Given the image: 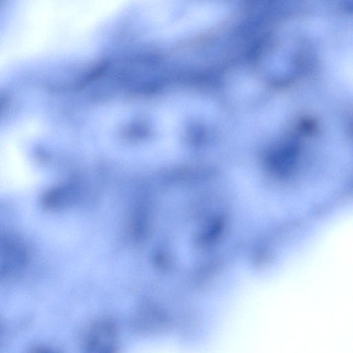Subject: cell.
<instances>
[{"label": "cell", "instance_id": "cell-3", "mask_svg": "<svg viewBox=\"0 0 353 353\" xmlns=\"http://www.w3.org/2000/svg\"><path fill=\"white\" fill-rule=\"evenodd\" d=\"M30 353H55L54 352L43 348V347H37L34 348Z\"/></svg>", "mask_w": 353, "mask_h": 353}, {"label": "cell", "instance_id": "cell-1", "mask_svg": "<svg viewBox=\"0 0 353 353\" xmlns=\"http://www.w3.org/2000/svg\"><path fill=\"white\" fill-rule=\"evenodd\" d=\"M83 353H120L116 324L108 319L94 322L88 329Z\"/></svg>", "mask_w": 353, "mask_h": 353}, {"label": "cell", "instance_id": "cell-2", "mask_svg": "<svg viewBox=\"0 0 353 353\" xmlns=\"http://www.w3.org/2000/svg\"><path fill=\"white\" fill-rule=\"evenodd\" d=\"M133 327L143 335H154L168 330L170 319L166 312L154 303H145L136 310Z\"/></svg>", "mask_w": 353, "mask_h": 353}]
</instances>
